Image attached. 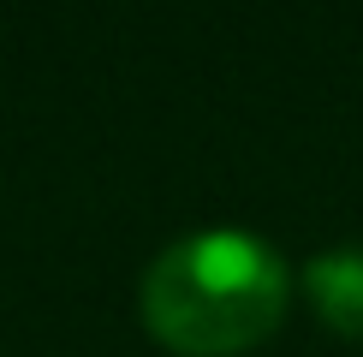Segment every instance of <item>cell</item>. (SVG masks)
<instances>
[{"mask_svg":"<svg viewBox=\"0 0 363 357\" xmlns=\"http://www.w3.org/2000/svg\"><path fill=\"white\" fill-rule=\"evenodd\" d=\"M292 274L256 232L208 227L185 232L143 274V327L167 351L233 357L262 346L286 316Z\"/></svg>","mask_w":363,"mask_h":357,"instance_id":"6da1fadb","label":"cell"},{"mask_svg":"<svg viewBox=\"0 0 363 357\" xmlns=\"http://www.w3.org/2000/svg\"><path fill=\"white\" fill-rule=\"evenodd\" d=\"M304 298H310V310L334 327V334H345V339L363 346V250L357 244L310 256L304 262Z\"/></svg>","mask_w":363,"mask_h":357,"instance_id":"7a4b0ae2","label":"cell"}]
</instances>
